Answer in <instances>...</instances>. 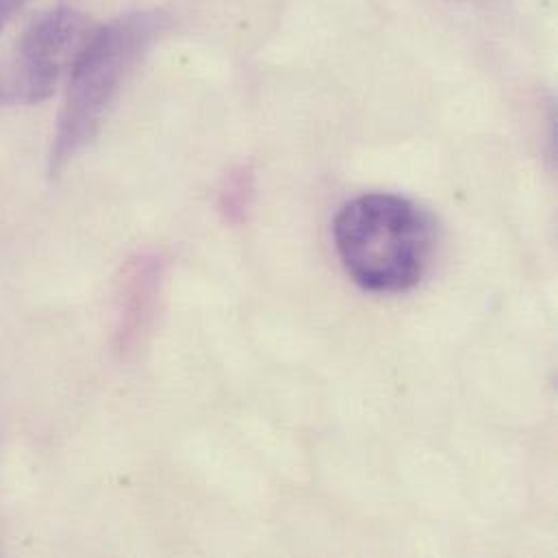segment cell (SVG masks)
<instances>
[{"mask_svg": "<svg viewBox=\"0 0 558 558\" xmlns=\"http://www.w3.org/2000/svg\"><path fill=\"white\" fill-rule=\"evenodd\" d=\"M28 0H0V31L22 11Z\"/></svg>", "mask_w": 558, "mask_h": 558, "instance_id": "cell-4", "label": "cell"}, {"mask_svg": "<svg viewBox=\"0 0 558 558\" xmlns=\"http://www.w3.org/2000/svg\"><path fill=\"white\" fill-rule=\"evenodd\" d=\"M89 33L85 15L74 9L50 11L24 33L20 92L28 102L44 100L52 92L63 68L78 54Z\"/></svg>", "mask_w": 558, "mask_h": 558, "instance_id": "cell-3", "label": "cell"}, {"mask_svg": "<svg viewBox=\"0 0 558 558\" xmlns=\"http://www.w3.org/2000/svg\"><path fill=\"white\" fill-rule=\"evenodd\" d=\"M337 257L361 289L400 293L424 279L435 222L420 205L396 194H365L345 203L332 222Z\"/></svg>", "mask_w": 558, "mask_h": 558, "instance_id": "cell-1", "label": "cell"}, {"mask_svg": "<svg viewBox=\"0 0 558 558\" xmlns=\"http://www.w3.org/2000/svg\"><path fill=\"white\" fill-rule=\"evenodd\" d=\"M163 26L161 13L135 11L87 35L70 68V85L50 150V172L63 170L98 135L122 85Z\"/></svg>", "mask_w": 558, "mask_h": 558, "instance_id": "cell-2", "label": "cell"}]
</instances>
